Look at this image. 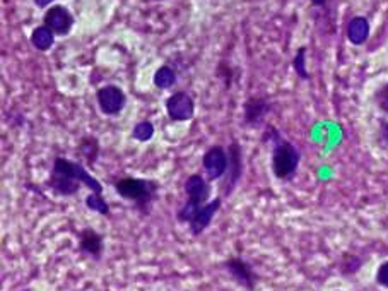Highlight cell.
Listing matches in <instances>:
<instances>
[{
	"label": "cell",
	"mask_w": 388,
	"mask_h": 291,
	"mask_svg": "<svg viewBox=\"0 0 388 291\" xmlns=\"http://www.w3.org/2000/svg\"><path fill=\"white\" fill-rule=\"evenodd\" d=\"M83 185H86L91 192L103 194L101 182L94 178L83 163L64 156L55 158L45 189L58 197H74L81 192Z\"/></svg>",
	"instance_id": "cell-1"
},
{
	"label": "cell",
	"mask_w": 388,
	"mask_h": 291,
	"mask_svg": "<svg viewBox=\"0 0 388 291\" xmlns=\"http://www.w3.org/2000/svg\"><path fill=\"white\" fill-rule=\"evenodd\" d=\"M113 189L121 199L130 202L140 216H149L154 202L158 201L161 185L153 178L121 176L113 183Z\"/></svg>",
	"instance_id": "cell-2"
},
{
	"label": "cell",
	"mask_w": 388,
	"mask_h": 291,
	"mask_svg": "<svg viewBox=\"0 0 388 291\" xmlns=\"http://www.w3.org/2000/svg\"><path fill=\"white\" fill-rule=\"evenodd\" d=\"M264 141L272 146V173L276 178L284 180V182L293 180L299 168V161H301V153L298 147L284 139L279 131L271 125L265 131Z\"/></svg>",
	"instance_id": "cell-3"
},
{
	"label": "cell",
	"mask_w": 388,
	"mask_h": 291,
	"mask_svg": "<svg viewBox=\"0 0 388 291\" xmlns=\"http://www.w3.org/2000/svg\"><path fill=\"white\" fill-rule=\"evenodd\" d=\"M185 201L176 211V221L182 224H188L195 213L210 201V183L201 173H194L188 176L183 183Z\"/></svg>",
	"instance_id": "cell-4"
},
{
	"label": "cell",
	"mask_w": 388,
	"mask_h": 291,
	"mask_svg": "<svg viewBox=\"0 0 388 291\" xmlns=\"http://www.w3.org/2000/svg\"><path fill=\"white\" fill-rule=\"evenodd\" d=\"M228 170L223 176V183H221V197H231L233 192L238 189L239 182H242L243 172H245V163H243V147L238 141H231L228 147Z\"/></svg>",
	"instance_id": "cell-5"
},
{
	"label": "cell",
	"mask_w": 388,
	"mask_h": 291,
	"mask_svg": "<svg viewBox=\"0 0 388 291\" xmlns=\"http://www.w3.org/2000/svg\"><path fill=\"white\" fill-rule=\"evenodd\" d=\"M224 271L231 276L233 281L246 291H253L257 288L258 274L250 263H246L243 257H229L223 263Z\"/></svg>",
	"instance_id": "cell-6"
},
{
	"label": "cell",
	"mask_w": 388,
	"mask_h": 291,
	"mask_svg": "<svg viewBox=\"0 0 388 291\" xmlns=\"http://www.w3.org/2000/svg\"><path fill=\"white\" fill-rule=\"evenodd\" d=\"M96 103H98V108L103 115L115 117L124 112L125 105H127V97L120 86L108 84V86H103L96 91Z\"/></svg>",
	"instance_id": "cell-7"
},
{
	"label": "cell",
	"mask_w": 388,
	"mask_h": 291,
	"mask_svg": "<svg viewBox=\"0 0 388 291\" xmlns=\"http://www.w3.org/2000/svg\"><path fill=\"white\" fill-rule=\"evenodd\" d=\"M165 108L173 122H188L195 115V101L187 91H176L166 98Z\"/></svg>",
	"instance_id": "cell-8"
},
{
	"label": "cell",
	"mask_w": 388,
	"mask_h": 291,
	"mask_svg": "<svg viewBox=\"0 0 388 291\" xmlns=\"http://www.w3.org/2000/svg\"><path fill=\"white\" fill-rule=\"evenodd\" d=\"M77 249L83 256L90 257L94 263H99L105 253V237L94 228H83L81 231H77Z\"/></svg>",
	"instance_id": "cell-9"
},
{
	"label": "cell",
	"mask_w": 388,
	"mask_h": 291,
	"mask_svg": "<svg viewBox=\"0 0 388 291\" xmlns=\"http://www.w3.org/2000/svg\"><path fill=\"white\" fill-rule=\"evenodd\" d=\"M228 149L219 144L210 146L204 153V156H202V167H204L207 178H209L210 182H216V180L223 178L224 173L228 170Z\"/></svg>",
	"instance_id": "cell-10"
},
{
	"label": "cell",
	"mask_w": 388,
	"mask_h": 291,
	"mask_svg": "<svg viewBox=\"0 0 388 291\" xmlns=\"http://www.w3.org/2000/svg\"><path fill=\"white\" fill-rule=\"evenodd\" d=\"M43 24L57 36H67L76 24V17L65 6H51L43 16Z\"/></svg>",
	"instance_id": "cell-11"
},
{
	"label": "cell",
	"mask_w": 388,
	"mask_h": 291,
	"mask_svg": "<svg viewBox=\"0 0 388 291\" xmlns=\"http://www.w3.org/2000/svg\"><path fill=\"white\" fill-rule=\"evenodd\" d=\"M221 206H223V197L217 195V197L210 199L205 206H202V208L195 213V216L192 218L190 223H188V231H190L192 237H201V235L204 233L207 228L210 226V223H212L214 216L217 215Z\"/></svg>",
	"instance_id": "cell-12"
},
{
	"label": "cell",
	"mask_w": 388,
	"mask_h": 291,
	"mask_svg": "<svg viewBox=\"0 0 388 291\" xmlns=\"http://www.w3.org/2000/svg\"><path fill=\"white\" fill-rule=\"evenodd\" d=\"M271 110V101L265 97H250L243 103V124L248 127H258Z\"/></svg>",
	"instance_id": "cell-13"
},
{
	"label": "cell",
	"mask_w": 388,
	"mask_h": 291,
	"mask_svg": "<svg viewBox=\"0 0 388 291\" xmlns=\"http://www.w3.org/2000/svg\"><path fill=\"white\" fill-rule=\"evenodd\" d=\"M369 31H371V26H369L368 17L364 16H354L353 19L347 24V40H349L353 45L361 47L368 42Z\"/></svg>",
	"instance_id": "cell-14"
},
{
	"label": "cell",
	"mask_w": 388,
	"mask_h": 291,
	"mask_svg": "<svg viewBox=\"0 0 388 291\" xmlns=\"http://www.w3.org/2000/svg\"><path fill=\"white\" fill-rule=\"evenodd\" d=\"M55 33L51 31L50 28H47L45 24L38 26V28L33 29L31 33V45L35 47L36 50L40 51H48L51 49V47L55 45Z\"/></svg>",
	"instance_id": "cell-15"
},
{
	"label": "cell",
	"mask_w": 388,
	"mask_h": 291,
	"mask_svg": "<svg viewBox=\"0 0 388 291\" xmlns=\"http://www.w3.org/2000/svg\"><path fill=\"white\" fill-rule=\"evenodd\" d=\"M176 81H178V76H176V71L171 65H161L154 74V86L158 90H171Z\"/></svg>",
	"instance_id": "cell-16"
},
{
	"label": "cell",
	"mask_w": 388,
	"mask_h": 291,
	"mask_svg": "<svg viewBox=\"0 0 388 291\" xmlns=\"http://www.w3.org/2000/svg\"><path fill=\"white\" fill-rule=\"evenodd\" d=\"M84 206L92 213H98V215L105 216V218H110L112 216V209H110V204L106 202L105 195L103 194H96L91 192L84 199Z\"/></svg>",
	"instance_id": "cell-17"
},
{
	"label": "cell",
	"mask_w": 388,
	"mask_h": 291,
	"mask_svg": "<svg viewBox=\"0 0 388 291\" xmlns=\"http://www.w3.org/2000/svg\"><path fill=\"white\" fill-rule=\"evenodd\" d=\"M79 153L83 154V158L87 163L92 165L99 158V141L92 138V135H86V138L81 139Z\"/></svg>",
	"instance_id": "cell-18"
},
{
	"label": "cell",
	"mask_w": 388,
	"mask_h": 291,
	"mask_svg": "<svg viewBox=\"0 0 388 291\" xmlns=\"http://www.w3.org/2000/svg\"><path fill=\"white\" fill-rule=\"evenodd\" d=\"M154 132H156V128H154L153 122L140 120L132 128V138L139 142H149L154 138Z\"/></svg>",
	"instance_id": "cell-19"
},
{
	"label": "cell",
	"mask_w": 388,
	"mask_h": 291,
	"mask_svg": "<svg viewBox=\"0 0 388 291\" xmlns=\"http://www.w3.org/2000/svg\"><path fill=\"white\" fill-rule=\"evenodd\" d=\"M293 69L298 74V77L301 81H310V72L306 69V47L298 49L296 55L293 58Z\"/></svg>",
	"instance_id": "cell-20"
},
{
	"label": "cell",
	"mask_w": 388,
	"mask_h": 291,
	"mask_svg": "<svg viewBox=\"0 0 388 291\" xmlns=\"http://www.w3.org/2000/svg\"><path fill=\"white\" fill-rule=\"evenodd\" d=\"M375 101L383 113H388V84H385V86L376 93Z\"/></svg>",
	"instance_id": "cell-21"
},
{
	"label": "cell",
	"mask_w": 388,
	"mask_h": 291,
	"mask_svg": "<svg viewBox=\"0 0 388 291\" xmlns=\"http://www.w3.org/2000/svg\"><path fill=\"white\" fill-rule=\"evenodd\" d=\"M376 283L382 288H388V260L380 264L378 271H376Z\"/></svg>",
	"instance_id": "cell-22"
},
{
	"label": "cell",
	"mask_w": 388,
	"mask_h": 291,
	"mask_svg": "<svg viewBox=\"0 0 388 291\" xmlns=\"http://www.w3.org/2000/svg\"><path fill=\"white\" fill-rule=\"evenodd\" d=\"M378 135H380V141H382L383 144H388V120L380 122Z\"/></svg>",
	"instance_id": "cell-23"
},
{
	"label": "cell",
	"mask_w": 388,
	"mask_h": 291,
	"mask_svg": "<svg viewBox=\"0 0 388 291\" xmlns=\"http://www.w3.org/2000/svg\"><path fill=\"white\" fill-rule=\"evenodd\" d=\"M35 2L36 7H40V9H47V7H51V3L55 2V0H33Z\"/></svg>",
	"instance_id": "cell-24"
},
{
	"label": "cell",
	"mask_w": 388,
	"mask_h": 291,
	"mask_svg": "<svg viewBox=\"0 0 388 291\" xmlns=\"http://www.w3.org/2000/svg\"><path fill=\"white\" fill-rule=\"evenodd\" d=\"M310 2H312L313 6H317V7H323L325 3H327V0H310Z\"/></svg>",
	"instance_id": "cell-25"
},
{
	"label": "cell",
	"mask_w": 388,
	"mask_h": 291,
	"mask_svg": "<svg viewBox=\"0 0 388 291\" xmlns=\"http://www.w3.org/2000/svg\"><path fill=\"white\" fill-rule=\"evenodd\" d=\"M21 291H33L31 288H24V290H21Z\"/></svg>",
	"instance_id": "cell-26"
},
{
	"label": "cell",
	"mask_w": 388,
	"mask_h": 291,
	"mask_svg": "<svg viewBox=\"0 0 388 291\" xmlns=\"http://www.w3.org/2000/svg\"><path fill=\"white\" fill-rule=\"evenodd\" d=\"M156 2H162V0H156Z\"/></svg>",
	"instance_id": "cell-27"
}]
</instances>
